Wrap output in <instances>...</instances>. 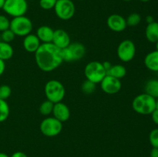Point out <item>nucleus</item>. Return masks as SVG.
<instances>
[{"mask_svg":"<svg viewBox=\"0 0 158 157\" xmlns=\"http://www.w3.org/2000/svg\"><path fill=\"white\" fill-rule=\"evenodd\" d=\"M37 66L43 72H51L63 63L61 49L50 43H42L35 52Z\"/></svg>","mask_w":158,"mask_h":157,"instance_id":"nucleus-1","label":"nucleus"},{"mask_svg":"<svg viewBox=\"0 0 158 157\" xmlns=\"http://www.w3.org/2000/svg\"><path fill=\"white\" fill-rule=\"evenodd\" d=\"M156 99L147 93L137 95L132 102V108L136 112L141 115H151L155 109Z\"/></svg>","mask_w":158,"mask_h":157,"instance_id":"nucleus-2","label":"nucleus"},{"mask_svg":"<svg viewBox=\"0 0 158 157\" xmlns=\"http://www.w3.org/2000/svg\"><path fill=\"white\" fill-rule=\"evenodd\" d=\"M44 92L46 99L54 104L62 102L66 95V90L63 83L56 79H52L46 83Z\"/></svg>","mask_w":158,"mask_h":157,"instance_id":"nucleus-3","label":"nucleus"},{"mask_svg":"<svg viewBox=\"0 0 158 157\" xmlns=\"http://www.w3.org/2000/svg\"><path fill=\"white\" fill-rule=\"evenodd\" d=\"M84 75L86 79L95 84H98L106 76V72L103 63L97 61H91L85 66Z\"/></svg>","mask_w":158,"mask_h":157,"instance_id":"nucleus-4","label":"nucleus"},{"mask_svg":"<svg viewBox=\"0 0 158 157\" xmlns=\"http://www.w3.org/2000/svg\"><path fill=\"white\" fill-rule=\"evenodd\" d=\"M9 29L14 32L15 36H26L32 30V22L25 15L14 17L10 21Z\"/></svg>","mask_w":158,"mask_h":157,"instance_id":"nucleus-5","label":"nucleus"},{"mask_svg":"<svg viewBox=\"0 0 158 157\" xmlns=\"http://www.w3.org/2000/svg\"><path fill=\"white\" fill-rule=\"evenodd\" d=\"M86 54V48L82 43L73 42L70 43L66 48L61 49V55L63 62L78 61Z\"/></svg>","mask_w":158,"mask_h":157,"instance_id":"nucleus-6","label":"nucleus"},{"mask_svg":"<svg viewBox=\"0 0 158 157\" xmlns=\"http://www.w3.org/2000/svg\"><path fill=\"white\" fill-rule=\"evenodd\" d=\"M40 131L42 134L47 137H54L58 135L63 129V123L56 118L47 117L40 123Z\"/></svg>","mask_w":158,"mask_h":157,"instance_id":"nucleus-7","label":"nucleus"},{"mask_svg":"<svg viewBox=\"0 0 158 157\" xmlns=\"http://www.w3.org/2000/svg\"><path fill=\"white\" fill-rule=\"evenodd\" d=\"M2 9L12 17L25 15L28 9L26 0H6Z\"/></svg>","mask_w":158,"mask_h":157,"instance_id":"nucleus-8","label":"nucleus"},{"mask_svg":"<svg viewBox=\"0 0 158 157\" xmlns=\"http://www.w3.org/2000/svg\"><path fill=\"white\" fill-rule=\"evenodd\" d=\"M54 11L59 18L62 20H69L75 14V5L71 0H57Z\"/></svg>","mask_w":158,"mask_h":157,"instance_id":"nucleus-9","label":"nucleus"},{"mask_svg":"<svg viewBox=\"0 0 158 157\" xmlns=\"http://www.w3.org/2000/svg\"><path fill=\"white\" fill-rule=\"evenodd\" d=\"M117 56L124 62H131L136 54V46L134 42L130 39H125L119 44L117 50Z\"/></svg>","mask_w":158,"mask_h":157,"instance_id":"nucleus-10","label":"nucleus"},{"mask_svg":"<svg viewBox=\"0 0 158 157\" xmlns=\"http://www.w3.org/2000/svg\"><path fill=\"white\" fill-rule=\"evenodd\" d=\"M101 89L106 94L114 95L120 92L122 87V83L120 79L113 77L111 75H106L103 79L100 82Z\"/></svg>","mask_w":158,"mask_h":157,"instance_id":"nucleus-11","label":"nucleus"},{"mask_svg":"<svg viewBox=\"0 0 158 157\" xmlns=\"http://www.w3.org/2000/svg\"><path fill=\"white\" fill-rule=\"evenodd\" d=\"M106 25L110 30L115 32H123L127 28L126 18L118 14L110 15L106 20Z\"/></svg>","mask_w":158,"mask_h":157,"instance_id":"nucleus-12","label":"nucleus"},{"mask_svg":"<svg viewBox=\"0 0 158 157\" xmlns=\"http://www.w3.org/2000/svg\"><path fill=\"white\" fill-rule=\"evenodd\" d=\"M52 43L59 49H63L67 47L71 43L70 37H69V34L63 29H56L54 30Z\"/></svg>","mask_w":158,"mask_h":157,"instance_id":"nucleus-13","label":"nucleus"},{"mask_svg":"<svg viewBox=\"0 0 158 157\" xmlns=\"http://www.w3.org/2000/svg\"><path fill=\"white\" fill-rule=\"evenodd\" d=\"M52 115L54 118L58 119L59 121L64 123L67 121L70 117V110L65 103L60 102L54 104Z\"/></svg>","mask_w":158,"mask_h":157,"instance_id":"nucleus-14","label":"nucleus"},{"mask_svg":"<svg viewBox=\"0 0 158 157\" xmlns=\"http://www.w3.org/2000/svg\"><path fill=\"white\" fill-rule=\"evenodd\" d=\"M41 44V42L37 35L31 33L24 37L23 43L25 50L31 53H35Z\"/></svg>","mask_w":158,"mask_h":157,"instance_id":"nucleus-15","label":"nucleus"},{"mask_svg":"<svg viewBox=\"0 0 158 157\" xmlns=\"http://www.w3.org/2000/svg\"><path fill=\"white\" fill-rule=\"evenodd\" d=\"M54 30L48 26H42L37 29L36 35L42 43L52 42Z\"/></svg>","mask_w":158,"mask_h":157,"instance_id":"nucleus-16","label":"nucleus"},{"mask_svg":"<svg viewBox=\"0 0 158 157\" xmlns=\"http://www.w3.org/2000/svg\"><path fill=\"white\" fill-rule=\"evenodd\" d=\"M144 65L149 70L158 72V51H153L147 54L144 58Z\"/></svg>","mask_w":158,"mask_h":157,"instance_id":"nucleus-17","label":"nucleus"},{"mask_svg":"<svg viewBox=\"0 0 158 157\" xmlns=\"http://www.w3.org/2000/svg\"><path fill=\"white\" fill-rule=\"evenodd\" d=\"M145 35L150 42L156 43L158 41V22H153L147 26L145 29Z\"/></svg>","mask_w":158,"mask_h":157,"instance_id":"nucleus-18","label":"nucleus"},{"mask_svg":"<svg viewBox=\"0 0 158 157\" xmlns=\"http://www.w3.org/2000/svg\"><path fill=\"white\" fill-rule=\"evenodd\" d=\"M14 54V50L10 43L0 42V58L3 61L10 59Z\"/></svg>","mask_w":158,"mask_h":157,"instance_id":"nucleus-19","label":"nucleus"},{"mask_svg":"<svg viewBox=\"0 0 158 157\" xmlns=\"http://www.w3.org/2000/svg\"><path fill=\"white\" fill-rule=\"evenodd\" d=\"M127 74V69L123 66V65L120 64H117V65H112V66L110 67V69L107 71L106 72V75H111L113 77H115V78H119V79H121L123 77L126 75Z\"/></svg>","mask_w":158,"mask_h":157,"instance_id":"nucleus-20","label":"nucleus"},{"mask_svg":"<svg viewBox=\"0 0 158 157\" xmlns=\"http://www.w3.org/2000/svg\"><path fill=\"white\" fill-rule=\"evenodd\" d=\"M145 93L154 99L158 98V79H150L147 82L144 87Z\"/></svg>","mask_w":158,"mask_h":157,"instance_id":"nucleus-21","label":"nucleus"},{"mask_svg":"<svg viewBox=\"0 0 158 157\" xmlns=\"http://www.w3.org/2000/svg\"><path fill=\"white\" fill-rule=\"evenodd\" d=\"M9 112L10 109L6 100L0 99V123L5 122L7 119L9 115Z\"/></svg>","mask_w":158,"mask_h":157,"instance_id":"nucleus-22","label":"nucleus"},{"mask_svg":"<svg viewBox=\"0 0 158 157\" xmlns=\"http://www.w3.org/2000/svg\"><path fill=\"white\" fill-rule=\"evenodd\" d=\"M54 103H52L49 100L46 99V101L41 103L40 106V112L43 115H49L51 113H52V109H53Z\"/></svg>","mask_w":158,"mask_h":157,"instance_id":"nucleus-23","label":"nucleus"},{"mask_svg":"<svg viewBox=\"0 0 158 157\" xmlns=\"http://www.w3.org/2000/svg\"><path fill=\"white\" fill-rule=\"evenodd\" d=\"M96 88H97V84L87 79L83 82L81 86L82 92L85 94L94 93L96 90Z\"/></svg>","mask_w":158,"mask_h":157,"instance_id":"nucleus-24","label":"nucleus"},{"mask_svg":"<svg viewBox=\"0 0 158 157\" xmlns=\"http://www.w3.org/2000/svg\"><path fill=\"white\" fill-rule=\"evenodd\" d=\"M140 21H141V16L138 13H131L126 18L127 26H137L140 22Z\"/></svg>","mask_w":158,"mask_h":157,"instance_id":"nucleus-25","label":"nucleus"},{"mask_svg":"<svg viewBox=\"0 0 158 157\" xmlns=\"http://www.w3.org/2000/svg\"><path fill=\"white\" fill-rule=\"evenodd\" d=\"M0 35H1L2 41L7 43H10L11 42L13 41L14 38H15V35L14 34V32H12L10 29L2 32L1 33H0Z\"/></svg>","mask_w":158,"mask_h":157,"instance_id":"nucleus-26","label":"nucleus"},{"mask_svg":"<svg viewBox=\"0 0 158 157\" xmlns=\"http://www.w3.org/2000/svg\"><path fill=\"white\" fill-rule=\"evenodd\" d=\"M12 93V89L8 85L0 86V99L6 100L9 98Z\"/></svg>","mask_w":158,"mask_h":157,"instance_id":"nucleus-27","label":"nucleus"},{"mask_svg":"<svg viewBox=\"0 0 158 157\" xmlns=\"http://www.w3.org/2000/svg\"><path fill=\"white\" fill-rule=\"evenodd\" d=\"M149 141L153 148H158V129H154L151 131Z\"/></svg>","mask_w":158,"mask_h":157,"instance_id":"nucleus-28","label":"nucleus"},{"mask_svg":"<svg viewBox=\"0 0 158 157\" xmlns=\"http://www.w3.org/2000/svg\"><path fill=\"white\" fill-rule=\"evenodd\" d=\"M57 0H40V6L44 10L54 9Z\"/></svg>","mask_w":158,"mask_h":157,"instance_id":"nucleus-29","label":"nucleus"},{"mask_svg":"<svg viewBox=\"0 0 158 157\" xmlns=\"http://www.w3.org/2000/svg\"><path fill=\"white\" fill-rule=\"evenodd\" d=\"M10 20L4 15H0V32L9 29Z\"/></svg>","mask_w":158,"mask_h":157,"instance_id":"nucleus-30","label":"nucleus"},{"mask_svg":"<svg viewBox=\"0 0 158 157\" xmlns=\"http://www.w3.org/2000/svg\"><path fill=\"white\" fill-rule=\"evenodd\" d=\"M151 115V118H152L153 122H154L156 125H158V110L157 109H154Z\"/></svg>","mask_w":158,"mask_h":157,"instance_id":"nucleus-31","label":"nucleus"},{"mask_svg":"<svg viewBox=\"0 0 158 157\" xmlns=\"http://www.w3.org/2000/svg\"><path fill=\"white\" fill-rule=\"evenodd\" d=\"M5 70H6V63L5 61L0 58V76L4 73Z\"/></svg>","mask_w":158,"mask_h":157,"instance_id":"nucleus-32","label":"nucleus"},{"mask_svg":"<svg viewBox=\"0 0 158 157\" xmlns=\"http://www.w3.org/2000/svg\"><path fill=\"white\" fill-rule=\"evenodd\" d=\"M9 157H28L26 153L23 152H20V151H18V152H15L12 154L11 156Z\"/></svg>","mask_w":158,"mask_h":157,"instance_id":"nucleus-33","label":"nucleus"},{"mask_svg":"<svg viewBox=\"0 0 158 157\" xmlns=\"http://www.w3.org/2000/svg\"><path fill=\"white\" fill-rule=\"evenodd\" d=\"M150 157H158V148H152L150 152Z\"/></svg>","mask_w":158,"mask_h":157,"instance_id":"nucleus-34","label":"nucleus"},{"mask_svg":"<svg viewBox=\"0 0 158 157\" xmlns=\"http://www.w3.org/2000/svg\"><path fill=\"white\" fill-rule=\"evenodd\" d=\"M103 67H104V69H105V70H106V72H107V71L109 70V69H110L111 66H112V64H111V63L110 62L105 61V62H103Z\"/></svg>","mask_w":158,"mask_h":157,"instance_id":"nucleus-35","label":"nucleus"},{"mask_svg":"<svg viewBox=\"0 0 158 157\" xmlns=\"http://www.w3.org/2000/svg\"><path fill=\"white\" fill-rule=\"evenodd\" d=\"M146 22H148V24L154 22V18H153L152 15H148V16L146 17Z\"/></svg>","mask_w":158,"mask_h":157,"instance_id":"nucleus-36","label":"nucleus"},{"mask_svg":"<svg viewBox=\"0 0 158 157\" xmlns=\"http://www.w3.org/2000/svg\"><path fill=\"white\" fill-rule=\"evenodd\" d=\"M5 2H6V0H0V9L3 8V6H4L5 4Z\"/></svg>","mask_w":158,"mask_h":157,"instance_id":"nucleus-37","label":"nucleus"},{"mask_svg":"<svg viewBox=\"0 0 158 157\" xmlns=\"http://www.w3.org/2000/svg\"><path fill=\"white\" fill-rule=\"evenodd\" d=\"M0 157H9L7 154H6L5 152H0Z\"/></svg>","mask_w":158,"mask_h":157,"instance_id":"nucleus-38","label":"nucleus"},{"mask_svg":"<svg viewBox=\"0 0 158 157\" xmlns=\"http://www.w3.org/2000/svg\"><path fill=\"white\" fill-rule=\"evenodd\" d=\"M155 109L158 110V99L156 100V105H155Z\"/></svg>","mask_w":158,"mask_h":157,"instance_id":"nucleus-39","label":"nucleus"},{"mask_svg":"<svg viewBox=\"0 0 158 157\" xmlns=\"http://www.w3.org/2000/svg\"><path fill=\"white\" fill-rule=\"evenodd\" d=\"M155 44H156V50L158 51V41L155 43Z\"/></svg>","mask_w":158,"mask_h":157,"instance_id":"nucleus-40","label":"nucleus"},{"mask_svg":"<svg viewBox=\"0 0 158 157\" xmlns=\"http://www.w3.org/2000/svg\"><path fill=\"white\" fill-rule=\"evenodd\" d=\"M140 2H149L150 0H140Z\"/></svg>","mask_w":158,"mask_h":157,"instance_id":"nucleus-41","label":"nucleus"},{"mask_svg":"<svg viewBox=\"0 0 158 157\" xmlns=\"http://www.w3.org/2000/svg\"><path fill=\"white\" fill-rule=\"evenodd\" d=\"M123 1H125V2H130V1H131V0H123Z\"/></svg>","mask_w":158,"mask_h":157,"instance_id":"nucleus-42","label":"nucleus"},{"mask_svg":"<svg viewBox=\"0 0 158 157\" xmlns=\"http://www.w3.org/2000/svg\"><path fill=\"white\" fill-rule=\"evenodd\" d=\"M0 42H2V39H1V35H0Z\"/></svg>","mask_w":158,"mask_h":157,"instance_id":"nucleus-43","label":"nucleus"}]
</instances>
